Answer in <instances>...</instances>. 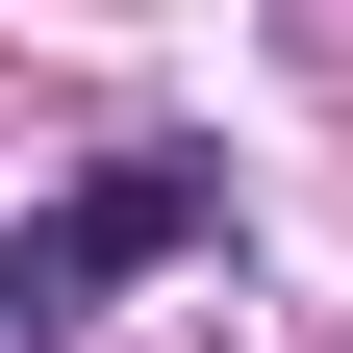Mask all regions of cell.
<instances>
[{
    "label": "cell",
    "mask_w": 353,
    "mask_h": 353,
    "mask_svg": "<svg viewBox=\"0 0 353 353\" xmlns=\"http://www.w3.org/2000/svg\"><path fill=\"white\" fill-rule=\"evenodd\" d=\"M152 252H228V152H202V126H152V152H101L76 202L0 228V353L101 328V278H152Z\"/></svg>",
    "instance_id": "obj_1"
}]
</instances>
